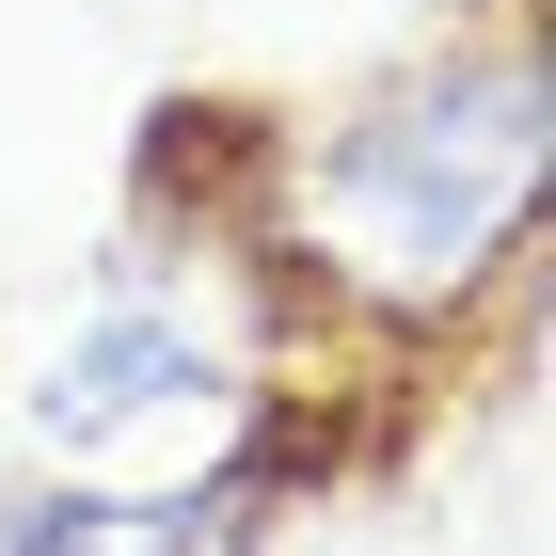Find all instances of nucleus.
I'll list each match as a JSON object with an SVG mask.
<instances>
[{"mask_svg":"<svg viewBox=\"0 0 556 556\" xmlns=\"http://www.w3.org/2000/svg\"><path fill=\"white\" fill-rule=\"evenodd\" d=\"M541 175H556V64H541L525 16H493V33H445L429 64H397L382 96H350L287 160V207H302V239H318V270L350 302L462 318L525 255Z\"/></svg>","mask_w":556,"mask_h":556,"instance_id":"1","label":"nucleus"},{"mask_svg":"<svg viewBox=\"0 0 556 556\" xmlns=\"http://www.w3.org/2000/svg\"><path fill=\"white\" fill-rule=\"evenodd\" d=\"M223 366L239 350L191 318V302H160V287H96V318L64 350H48V382H33V445H64V462H96V445H128L143 414H191V397H223Z\"/></svg>","mask_w":556,"mask_h":556,"instance_id":"2","label":"nucleus"},{"mask_svg":"<svg viewBox=\"0 0 556 556\" xmlns=\"http://www.w3.org/2000/svg\"><path fill=\"white\" fill-rule=\"evenodd\" d=\"M0 556H16V509H0Z\"/></svg>","mask_w":556,"mask_h":556,"instance_id":"4","label":"nucleus"},{"mask_svg":"<svg viewBox=\"0 0 556 556\" xmlns=\"http://www.w3.org/2000/svg\"><path fill=\"white\" fill-rule=\"evenodd\" d=\"M287 462H302L287 429H255L239 462L175 477V493H48V509H16V556H239L270 525V477Z\"/></svg>","mask_w":556,"mask_h":556,"instance_id":"3","label":"nucleus"},{"mask_svg":"<svg viewBox=\"0 0 556 556\" xmlns=\"http://www.w3.org/2000/svg\"><path fill=\"white\" fill-rule=\"evenodd\" d=\"M445 16H477V0H445Z\"/></svg>","mask_w":556,"mask_h":556,"instance_id":"5","label":"nucleus"}]
</instances>
